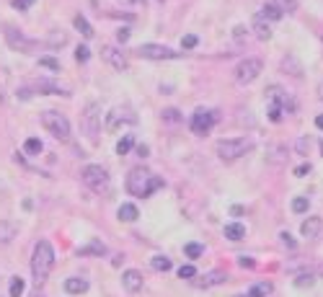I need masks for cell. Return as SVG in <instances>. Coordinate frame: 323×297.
Returning <instances> with one entry per match:
<instances>
[{
  "label": "cell",
  "instance_id": "cell-18",
  "mask_svg": "<svg viewBox=\"0 0 323 297\" xmlns=\"http://www.w3.org/2000/svg\"><path fill=\"white\" fill-rule=\"evenodd\" d=\"M228 279V274L225 271H209V274H204V277L197 282L199 287H214V284H223Z\"/></svg>",
  "mask_w": 323,
  "mask_h": 297
},
{
  "label": "cell",
  "instance_id": "cell-45",
  "mask_svg": "<svg viewBox=\"0 0 323 297\" xmlns=\"http://www.w3.org/2000/svg\"><path fill=\"white\" fill-rule=\"evenodd\" d=\"M117 39H119V41H127V39H129V31H127V29H119V31H117Z\"/></svg>",
  "mask_w": 323,
  "mask_h": 297
},
{
  "label": "cell",
  "instance_id": "cell-26",
  "mask_svg": "<svg viewBox=\"0 0 323 297\" xmlns=\"http://www.w3.org/2000/svg\"><path fill=\"white\" fill-rule=\"evenodd\" d=\"M73 24H75V29H78V31H80L85 39H91V36H93V29H91V24H88V21H85L83 16H75V18H73Z\"/></svg>",
  "mask_w": 323,
  "mask_h": 297
},
{
  "label": "cell",
  "instance_id": "cell-42",
  "mask_svg": "<svg viewBox=\"0 0 323 297\" xmlns=\"http://www.w3.org/2000/svg\"><path fill=\"white\" fill-rule=\"evenodd\" d=\"M305 173H310V163H303V166L295 168V176H297V178H303Z\"/></svg>",
  "mask_w": 323,
  "mask_h": 297
},
{
  "label": "cell",
  "instance_id": "cell-49",
  "mask_svg": "<svg viewBox=\"0 0 323 297\" xmlns=\"http://www.w3.org/2000/svg\"><path fill=\"white\" fill-rule=\"evenodd\" d=\"M318 98H323V83L318 85Z\"/></svg>",
  "mask_w": 323,
  "mask_h": 297
},
{
  "label": "cell",
  "instance_id": "cell-7",
  "mask_svg": "<svg viewBox=\"0 0 323 297\" xmlns=\"http://www.w3.org/2000/svg\"><path fill=\"white\" fill-rule=\"evenodd\" d=\"M80 178H83V184L96 194L109 189V173H106V168H101V166H85Z\"/></svg>",
  "mask_w": 323,
  "mask_h": 297
},
{
  "label": "cell",
  "instance_id": "cell-17",
  "mask_svg": "<svg viewBox=\"0 0 323 297\" xmlns=\"http://www.w3.org/2000/svg\"><path fill=\"white\" fill-rule=\"evenodd\" d=\"M18 235V225L11 220H0V243H11Z\"/></svg>",
  "mask_w": 323,
  "mask_h": 297
},
{
  "label": "cell",
  "instance_id": "cell-10",
  "mask_svg": "<svg viewBox=\"0 0 323 297\" xmlns=\"http://www.w3.org/2000/svg\"><path fill=\"white\" fill-rule=\"evenodd\" d=\"M137 55L145 60H176V57H181V52H174V49L163 47V44H142L137 49Z\"/></svg>",
  "mask_w": 323,
  "mask_h": 297
},
{
  "label": "cell",
  "instance_id": "cell-38",
  "mask_svg": "<svg viewBox=\"0 0 323 297\" xmlns=\"http://www.w3.org/2000/svg\"><path fill=\"white\" fill-rule=\"evenodd\" d=\"M163 119H166V122H171V124L181 122V117H179V111H176V109H166V111H163Z\"/></svg>",
  "mask_w": 323,
  "mask_h": 297
},
{
  "label": "cell",
  "instance_id": "cell-39",
  "mask_svg": "<svg viewBox=\"0 0 323 297\" xmlns=\"http://www.w3.org/2000/svg\"><path fill=\"white\" fill-rule=\"evenodd\" d=\"M88 57H91V49L88 47H78L75 49V60L78 62H88Z\"/></svg>",
  "mask_w": 323,
  "mask_h": 297
},
{
  "label": "cell",
  "instance_id": "cell-24",
  "mask_svg": "<svg viewBox=\"0 0 323 297\" xmlns=\"http://www.w3.org/2000/svg\"><path fill=\"white\" fill-rule=\"evenodd\" d=\"M117 215H119V220H122V222H135V220L140 217V212H137L135 204H122Z\"/></svg>",
  "mask_w": 323,
  "mask_h": 297
},
{
  "label": "cell",
  "instance_id": "cell-19",
  "mask_svg": "<svg viewBox=\"0 0 323 297\" xmlns=\"http://www.w3.org/2000/svg\"><path fill=\"white\" fill-rule=\"evenodd\" d=\"M65 289L70 294H83V292H88V282L80 277H70V279H65Z\"/></svg>",
  "mask_w": 323,
  "mask_h": 297
},
{
  "label": "cell",
  "instance_id": "cell-16",
  "mask_svg": "<svg viewBox=\"0 0 323 297\" xmlns=\"http://www.w3.org/2000/svg\"><path fill=\"white\" fill-rule=\"evenodd\" d=\"M272 292H274L272 282H256L246 294H235V297H272Z\"/></svg>",
  "mask_w": 323,
  "mask_h": 297
},
{
  "label": "cell",
  "instance_id": "cell-20",
  "mask_svg": "<svg viewBox=\"0 0 323 297\" xmlns=\"http://www.w3.org/2000/svg\"><path fill=\"white\" fill-rule=\"evenodd\" d=\"M225 238L228 240H243L246 238V227L241 225V222H230V225H225Z\"/></svg>",
  "mask_w": 323,
  "mask_h": 297
},
{
  "label": "cell",
  "instance_id": "cell-32",
  "mask_svg": "<svg viewBox=\"0 0 323 297\" xmlns=\"http://www.w3.org/2000/svg\"><path fill=\"white\" fill-rule=\"evenodd\" d=\"M150 264H153V269H155V271H168L171 266H174L168 256H153V261H150Z\"/></svg>",
  "mask_w": 323,
  "mask_h": 297
},
{
  "label": "cell",
  "instance_id": "cell-40",
  "mask_svg": "<svg viewBox=\"0 0 323 297\" xmlns=\"http://www.w3.org/2000/svg\"><path fill=\"white\" fill-rule=\"evenodd\" d=\"M295 147H297V153H300V155H308V147H310L308 137H300V140L295 142Z\"/></svg>",
  "mask_w": 323,
  "mask_h": 297
},
{
  "label": "cell",
  "instance_id": "cell-35",
  "mask_svg": "<svg viewBox=\"0 0 323 297\" xmlns=\"http://www.w3.org/2000/svg\"><path fill=\"white\" fill-rule=\"evenodd\" d=\"M179 277L181 279H194L197 277V269H194L191 264H184V266H179Z\"/></svg>",
  "mask_w": 323,
  "mask_h": 297
},
{
  "label": "cell",
  "instance_id": "cell-34",
  "mask_svg": "<svg viewBox=\"0 0 323 297\" xmlns=\"http://www.w3.org/2000/svg\"><path fill=\"white\" fill-rule=\"evenodd\" d=\"M39 67H47V70L60 73V62H57L55 57H39Z\"/></svg>",
  "mask_w": 323,
  "mask_h": 297
},
{
  "label": "cell",
  "instance_id": "cell-6",
  "mask_svg": "<svg viewBox=\"0 0 323 297\" xmlns=\"http://www.w3.org/2000/svg\"><path fill=\"white\" fill-rule=\"evenodd\" d=\"M80 129L88 140H96L98 137V129H101V106L96 101H91L88 106L83 109L80 114Z\"/></svg>",
  "mask_w": 323,
  "mask_h": 297
},
{
  "label": "cell",
  "instance_id": "cell-36",
  "mask_svg": "<svg viewBox=\"0 0 323 297\" xmlns=\"http://www.w3.org/2000/svg\"><path fill=\"white\" fill-rule=\"evenodd\" d=\"M197 44H199V39L194 36V34H186V36L181 39V47H184V49H194Z\"/></svg>",
  "mask_w": 323,
  "mask_h": 297
},
{
  "label": "cell",
  "instance_id": "cell-2",
  "mask_svg": "<svg viewBox=\"0 0 323 297\" xmlns=\"http://www.w3.org/2000/svg\"><path fill=\"white\" fill-rule=\"evenodd\" d=\"M55 266V251L49 245V240H39L34 245V256H31V274L36 282H44L49 277V271Z\"/></svg>",
  "mask_w": 323,
  "mask_h": 297
},
{
  "label": "cell",
  "instance_id": "cell-14",
  "mask_svg": "<svg viewBox=\"0 0 323 297\" xmlns=\"http://www.w3.org/2000/svg\"><path fill=\"white\" fill-rule=\"evenodd\" d=\"M101 52H103V60L109 62L112 67H117V70H127V57H124L119 49H114V47H103Z\"/></svg>",
  "mask_w": 323,
  "mask_h": 297
},
{
  "label": "cell",
  "instance_id": "cell-37",
  "mask_svg": "<svg viewBox=\"0 0 323 297\" xmlns=\"http://www.w3.org/2000/svg\"><path fill=\"white\" fill-rule=\"evenodd\" d=\"M313 282H315V277H313V274H300V277L295 279V284H297V287H310Z\"/></svg>",
  "mask_w": 323,
  "mask_h": 297
},
{
  "label": "cell",
  "instance_id": "cell-9",
  "mask_svg": "<svg viewBox=\"0 0 323 297\" xmlns=\"http://www.w3.org/2000/svg\"><path fill=\"white\" fill-rule=\"evenodd\" d=\"M214 122H218V114L214 111H209V109H197L191 114V132L194 134H207L212 127H214Z\"/></svg>",
  "mask_w": 323,
  "mask_h": 297
},
{
  "label": "cell",
  "instance_id": "cell-4",
  "mask_svg": "<svg viewBox=\"0 0 323 297\" xmlns=\"http://www.w3.org/2000/svg\"><path fill=\"white\" fill-rule=\"evenodd\" d=\"M41 124L49 134H55L57 140H70V122L60 111H41Z\"/></svg>",
  "mask_w": 323,
  "mask_h": 297
},
{
  "label": "cell",
  "instance_id": "cell-22",
  "mask_svg": "<svg viewBox=\"0 0 323 297\" xmlns=\"http://www.w3.org/2000/svg\"><path fill=\"white\" fill-rule=\"evenodd\" d=\"M258 16H261V18H266V21H279V18L285 16V11L279 8L277 3H266V6L261 8V13H258Z\"/></svg>",
  "mask_w": 323,
  "mask_h": 297
},
{
  "label": "cell",
  "instance_id": "cell-47",
  "mask_svg": "<svg viewBox=\"0 0 323 297\" xmlns=\"http://www.w3.org/2000/svg\"><path fill=\"white\" fill-rule=\"evenodd\" d=\"M137 155L145 158V155H147V145H137Z\"/></svg>",
  "mask_w": 323,
  "mask_h": 297
},
{
  "label": "cell",
  "instance_id": "cell-13",
  "mask_svg": "<svg viewBox=\"0 0 323 297\" xmlns=\"http://www.w3.org/2000/svg\"><path fill=\"white\" fill-rule=\"evenodd\" d=\"M122 284H124L127 292H140L142 289V274L137 269H127L122 274Z\"/></svg>",
  "mask_w": 323,
  "mask_h": 297
},
{
  "label": "cell",
  "instance_id": "cell-25",
  "mask_svg": "<svg viewBox=\"0 0 323 297\" xmlns=\"http://www.w3.org/2000/svg\"><path fill=\"white\" fill-rule=\"evenodd\" d=\"M78 254H80V256H88V254H96V256H103V254H106V245H103L101 240H93V243H88V245H85V248H80V251H78Z\"/></svg>",
  "mask_w": 323,
  "mask_h": 297
},
{
  "label": "cell",
  "instance_id": "cell-43",
  "mask_svg": "<svg viewBox=\"0 0 323 297\" xmlns=\"http://www.w3.org/2000/svg\"><path fill=\"white\" fill-rule=\"evenodd\" d=\"M238 264H241L243 269H253V266H256V261H253L251 256H241V259H238Z\"/></svg>",
  "mask_w": 323,
  "mask_h": 297
},
{
  "label": "cell",
  "instance_id": "cell-27",
  "mask_svg": "<svg viewBox=\"0 0 323 297\" xmlns=\"http://www.w3.org/2000/svg\"><path fill=\"white\" fill-rule=\"evenodd\" d=\"M132 147H135V137H132V134H124L122 140L117 142V153H119V155H127Z\"/></svg>",
  "mask_w": 323,
  "mask_h": 297
},
{
  "label": "cell",
  "instance_id": "cell-29",
  "mask_svg": "<svg viewBox=\"0 0 323 297\" xmlns=\"http://www.w3.org/2000/svg\"><path fill=\"white\" fill-rule=\"evenodd\" d=\"M47 44H49V47H65V44H68V34H62V31H52V34L47 36Z\"/></svg>",
  "mask_w": 323,
  "mask_h": 297
},
{
  "label": "cell",
  "instance_id": "cell-23",
  "mask_svg": "<svg viewBox=\"0 0 323 297\" xmlns=\"http://www.w3.org/2000/svg\"><path fill=\"white\" fill-rule=\"evenodd\" d=\"M36 90H39V93H62V96H70L68 90L60 88V85L52 83V80H39V83H36Z\"/></svg>",
  "mask_w": 323,
  "mask_h": 297
},
{
  "label": "cell",
  "instance_id": "cell-5",
  "mask_svg": "<svg viewBox=\"0 0 323 297\" xmlns=\"http://www.w3.org/2000/svg\"><path fill=\"white\" fill-rule=\"evenodd\" d=\"M251 147H253V142L248 140V137H235V140H220L218 145H214V150H218V155L223 158V161H235V158L246 155Z\"/></svg>",
  "mask_w": 323,
  "mask_h": 297
},
{
  "label": "cell",
  "instance_id": "cell-28",
  "mask_svg": "<svg viewBox=\"0 0 323 297\" xmlns=\"http://www.w3.org/2000/svg\"><path fill=\"white\" fill-rule=\"evenodd\" d=\"M24 289H26L24 279H21V277H11V289H8V297H21V294H24Z\"/></svg>",
  "mask_w": 323,
  "mask_h": 297
},
{
  "label": "cell",
  "instance_id": "cell-11",
  "mask_svg": "<svg viewBox=\"0 0 323 297\" xmlns=\"http://www.w3.org/2000/svg\"><path fill=\"white\" fill-rule=\"evenodd\" d=\"M135 122H137V117L129 109H114V111L106 114V119H103V124H106L109 132H114L119 124H135Z\"/></svg>",
  "mask_w": 323,
  "mask_h": 297
},
{
  "label": "cell",
  "instance_id": "cell-21",
  "mask_svg": "<svg viewBox=\"0 0 323 297\" xmlns=\"http://www.w3.org/2000/svg\"><path fill=\"white\" fill-rule=\"evenodd\" d=\"M253 34H256L258 39H264V41L272 36V29H269V24H266V18H261V16L253 18Z\"/></svg>",
  "mask_w": 323,
  "mask_h": 297
},
{
  "label": "cell",
  "instance_id": "cell-31",
  "mask_svg": "<svg viewBox=\"0 0 323 297\" xmlns=\"http://www.w3.org/2000/svg\"><path fill=\"white\" fill-rule=\"evenodd\" d=\"M184 254H186L189 259H199V256L204 254V245H199V243H186V245H184Z\"/></svg>",
  "mask_w": 323,
  "mask_h": 297
},
{
  "label": "cell",
  "instance_id": "cell-1",
  "mask_svg": "<svg viewBox=\"0 0 323 297\" xmlns=\"http://www.w3.org/2000/svg\"><path fill=\"white\" fill-rule=\"evenodd\" d=\"M163 189V178L160 176H153L147 168H132L127 176V191L132 194V196H150L153 191Z\"/></svg>",
  "mask_w": 323,
  "mask_h": 297
},
{
  "label": "cell",
  "instance_id": "cell-41",
  "mask_svg": "<svg viewBox=\"0 0 323 297\" xmlns=\"http://www.w3.org/2000/svg\"><path fill=\"white\" fill-rule=\"evenodd\" d=\"M279 238H282V243H285L287 248H292V251L297 248V240H295V238H292L290 233H279Z\"/></svg>",
  "mask_w": 323,
  "mask_h": 297
},
{
  "label": "cell",
  "instance_id": "cell-15",
  "mask_svg": "<svg viewBox=\"0 0 323 297\" xmlns=\"http://www.w3.org/2000/svg\"><path fill=\"white\" fill-rule=\"evenodd\" d=\"M323 230V220L320 217H308L303 225H300V233H303L305 238H318Z\"/></svg>",
  "mask_w": 323,
  "mask_h": 297
},
{
  "label": "cell",
  "instance_id": "cell-8",
  "mask_svg": "<svg viewBox=\"0 0 323 297\" xmlns=\"http://www.w3.org/2000/svg\"><path fill=\"white\" fill-rule=\"evenodd\" d=\"M261 60H256V57H248L243 62H238V67H235V80L238 83H253L258 78V73H261Z\"/></svg>",
  "mask_w": 323,
  "mask_h": 297
},
{
  "label": "cell",
  "instance_id": "cell-50",
  "mask_svg": "<svg viewBox=\"0 0 323 297\" xmlns=\"http://www.w3.org/2000/svg\"><path fill=\"white\" fill-rule=\"evenodd\" d=\"M320 153H323V140H320Z\"/></svg>",
  "mask_w": 323,
  "mask_h": 297
},
{
  "label": "cell",
  "instance_id": "cell-12",
  "mask_svg": "<svg viewBox=\"0 0 323 297\" xmlns=\"http://www.w3.org/2000/svg\"><path fill=\"white\" fill-rule=\"evenodd\" d=\"M6 39H8L11 47H13V49H18V52H31V49L36 47V44H34L31 39H26L21 31H16V29H11V26L6 29Z\"/></svg>",
  "mask_w": 323,
  "mask_h": 297
},
{
  "label": "cell",
  "instance_id": "cell-44",
  "mask_svg": "<svg viewBox=\"0 0 323 297\" xmlns=\"http://www.w3.org/2000/svg\"><path fill=\"white\" fill-rule=\"evenodd\" d=\"M31 3H34V0H13V8H18V11H26Z\"/></svg>",
  "mask_w": 323,
  "mask_h": 297
},
{
  "label": "cell",
  "instance_id": "cell-33",
  "mask_svg": "<svg viewBox=\"0 0 323 297\" xmlns=\"http://www.w3.org/2000/svg\"><path fill=\"white\" fill-rule=\"evenodd\" d=\"M41 147H44V145H41V140H36V137H29L26 145H24V150H26V153H31V155H39V153H41Z\"/></svg>",
  "mask_w": 323,
  "mask_h": 297
},
{
  "label": "cell",
  "instance_id": "cell-48",
  "mask_svg": "<svg viewBox=\"0 0 323 297\" xmlns=\"http://www.w3.org/2000/svg\"><path fill=\"white\" fill-rule=\"evenodd\" d=\"M315 127L323 129V114H318V117H315Z\"/></svg>",
  "mask_w": 323,
  "mask_h": 297
},
{
  "label": "cell",
  "instance_id": "cell-30",
  "mask_svg": "<svg viewBox=\"0 0 323 297\" xmlns=\"http://www.w3.org/2000/svg\"><path fill=\"white\" fill-rule=\"evenodd\" d=\"M308 207H310L308 196H295V199H292V212H295V215H303V212H308Z\"/></svg>",
  "mask_w": 323,
  "mask_h": 297
},
{
  "label": "cell",
  "instance_id": "cell-3",
  "mask_svg": "<svg viewBox=\"0 0 323 297\" xmlns=\"http://www.w3.org/2000/svg\"><path fill=\"white\" fill-rule=\"evenodd\" d=\"M297 111V104L285 93L279 85H272L269 88V109H266V114H269V122H282L285 119V114H295Z\"/></svg>",
  "mask_w": 323,
  "mask_h": 297
},
{
  "label": "cell",
  "instance_id": "cell-46",
  "mask_svg": "<svg viewBox=\"0 0 323 297\" xmlns=\"http://www.w3.org/2000/svg\"><path fill=\"white\" fill-rule=\"evenodd\" d=\"M246 36V29L243 26H235V39H243Z\"/></svg>",
  "mask_w": 323,
  "mask_h": 297
}]
</instances>
